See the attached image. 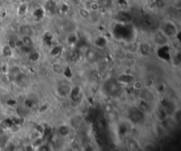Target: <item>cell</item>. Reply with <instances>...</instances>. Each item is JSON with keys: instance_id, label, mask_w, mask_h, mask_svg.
<instances>
[{"instance_id": "cell-1", "label": "cell", "mask_w": 181, "mask_h": 151, "mask_svg": "<svg viewBox=\"0 0 181 151\" xmlns=\"http://www.w3.org/2000/svg\"><path fill=\"white\" fill-rule=\"evenodd\" d=\"M128 115H129V119L133 123H141L144 120L145 113L140 111L137 107H132L130 109Z\"/></svg>"}, {"instance_id": "cell-2", "label": "cell", "mask_w": 181, "mask_h": 151, "mask_svg": "<svg viewBox=\"0 0 181 151\" xmlns=\"http://www.w3.org/2000/svg\"><path fill=\"white\" fill-rule=\"evenodd\" d=\"M167 38H170V37H174L176 34H177V29H176V26L174 24L172 23H165L164 25H163L162 27V31H161Z\"/></svg>"}, {"instance_id": "cell-3", "label": "cell", "mask_w": 181, "mask_h": 151, "mask_svg": "<svg viewBox=\"0 0 181 151\" xmlns=\"http://www.w3.org/2000/svg\"><path fill=\"white\" fill-rule=\"evenodd\" d=\"M118 82H113V81H109L106 84V91L110 94V95H117L118 93Z\"/></svg>"}, {"instance_id": "cell-4", "label": "cell", "mask_w": 181, "mask_h": 151, "mask_svg": "<svg viewBox=\"0 0 181 151\" xmlns=\"http://www.w3.org/2000/svg\"><path fill=\"white\" fill-rule=\"evenodd\" d=\"M167 39H168V38H167L162 32L156 33L155 35V38H154L155 42H156L157 44H159L160 46H163V45L166 43Z\"/></svg>"}, {"instance_id": "cell-5", "label": "cell", "mask_w": 181, "mask_h": 151, "mask_svg": "<svg viewBox=\"0 0 181 151\" xmlns=\"http://www.w3.org/2000/svg\"><path fill=\"white\" fill-rule=\"evenodd\" d=\"M57 91H58V93H59L60 96H62V97H66V96H68V95L70 94L71 89H70V87L67 86V85H61V86L58 88Z\"/></svg>"}, {"instance_id": "cell-6", "label": "cell", "mask_w": 181, "mask_h": 151, "mask_svg": "<svg viewBox=\"0 0 181 151\" xmlns=\"http://www.w3.org/2000/svg\"><path fill=\"white\" fill-rule=\"evenodd\" d=\"M139 50H140V53H141L142 55L146 56V55H148V54L150 53L151 47H150L148 43H143V44H141Z\"/></svg>"}, {"instance_id": "cell-7", "label": "cell", "mask_w": 181, "mask_h": 151, "mask_svg": "<svg viewBox=\"0 0 181 151\" xmlns=\"http://www.w3.org/2000/svg\"><path fill=\"white\" fill-rule=\"evenodd\" d=\"M57 132L58 134L62 136V137H65L69 134L70 133V127L68 126H65V125H62L58 127L57 129Z\"/></svg>"}, {"instance_id": "cell-8", "label": "cell", "mask_w": 181, "mask_h": 151, "mask_svg": "<svg viewBox=\"0 0 181 151\" xmlns=\"http://www.w3.org/2000/svg\"><path fill=\"white\" fill-rule=\"evenodd\" d=\"M20 32H21V33L23 36H29V34H30V33H31V29H30V27L27 26V25H23V26L21 27Z\"/></svg>"}, {"instance_id": "cell-9", "label": "cell", "mask_w": 181, "mask_h": 151, "mask_svg": "<svg viewBox=\"0 0 181 151\" xmlns=\"http://www.w3.org/2000/svg\"><path fill=\"white\" fill-rule=\"evenodd\" d=\"M88 55V59L90 61V62H95V61H96V59H97V54L95 52V51L93 50H89L88 52V54H87Z\"/></svg>"}, {"instance_id": "cell-10", "label": "cell", "mask_w": 181, "mask_h": 151, "mask_svg": "<svg viewBox=\"0 0 181 151\" xmlns=\"http://www.w3.org/2000/svg\"><path fill=\"white\" fill-rule=\"evenodd\" d=\"M118 81H119V82L126 83H131V82L132 81V76H128V75L120 76Z\"/></svg>"}, {"instance_id": "cell-11", "label": "cell", "mask_w": 181, "mask_h": 151, "mask_svg": "<svg viewBox=\"0 0 181 151\" xmlns=\"http://www.w3.org/2000/svg\"><path fill=\"white\" fill-rule=\"evenodd\" d=\"M112 0H99V4L104 7V8H108L111 5Z\"/></svg>"}, {"instance_id": "cell-12", "label": "cell", "mask_w": 181, "mask_h": 151, "mask_svg": "<svg viewBox=\"0 0 181 151\" xmlns=\"http://www.w3.org/2000/svg\"><path fill=\"white\" fill-rule=\"evenodd\" d=\"M3 54L4 56H11L12 55V49L9 46H4L3 48Z\"/></svg>"}, {"instance_id": "cell-13", "label": "cell", "mask_w": 181, "mask_h": 151, "mask_svg": "<svg viewBox=\"0 0 181 151\" xmlns=\"http://www.w3.org/2000/svg\"><path fill=\"white\" fill-rule=\"evenodd\" d=\"M23 45L26 46V47H32L33 42H32L29 36H24V38H23Z\"/></svg>"}]
</instances>
